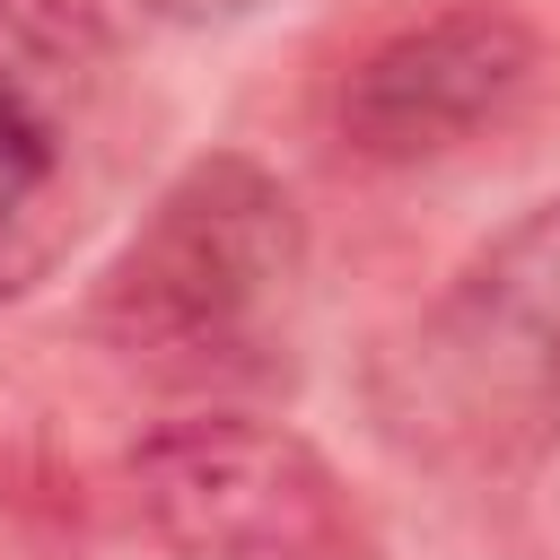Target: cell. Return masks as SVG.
Masks as SVG:
<instances>
[{
    "mask_svg": "<svg viewBox=\"0 0 560 560\" xmlns=\"http://www.w3.org/2000/svg\"><path fill=\"white\" fill-rule=\"evenodd\" d=\"M306 262L298 201L254 158L184 166L96 280V332L131 359H236L271 332Z\"/></svg>",
    "mask_w": 560,
    "mask_h": 560,
    "instance_id": "1",
    "label": "cell"
},
{
    "mask_svg": "<svg viewBox=\"0 0 560 560\" xmlns=\"http://www.w3.org/2000/svg\"><path fill=\"white\" fill-rule=\"evenodd\" d=\"M131 499L184 560H324L341 542L332 472L271 420H166L131 446Z\"/></svg>",
    "mask_w": 560,
    "mask_h": 560,
    "instance_id": "2",
    "label": "cell"
},
{
    "mask_svg": "<svg viewBox=\"0 0 560 560\" xmlns=\"http://www.w3.org/2000/svg\"><path fill=\"white\" fill-rule=\"evenodd\" d=\"M542 70V44L516 9H438L402 35H385L376 52L350 61L341 79V140L376 166H420L464 149L472 131H490Z\"/></svg>",
    "mask_w": 560,
    "mask_h": 560,
    "instance_id": "3",
    "label": "cell"
},
{
    "mask_svg": "<svg viewBox=\"0 0 560 560\" xmlns=\"http://www.w3.org/2000/svg\"><path fill=\"white\" fill-rule=\"evenodd\" d=\"M438 341L490 394H560V201L525 210L446 298Z\"/></svg>",
    "mask_w": 560,
    "mask_h": 560,
    "instance_id": "4",
    "label": "cell"
},
{
    "mask_svg": "<svg viewBox=\"0 0 560 560\" xmlns=\"http://www.w3.org/2000/svg\"><path fill=\"white\" fill-rule=\"evenodd\" d=\"M52 158H61L52 114H44V96L26 88V70H9V52H0V219L26 210V201L52 184Z\"/></svg>",
    "mask_w": 560,
    "mask_h": 560,
    "instance_id": "5",
    "label": "cell"
},
{
    "mask_svg": "<svg viewBox=\"0 0 560 560\" xmlns=\"http://www.w3.org/2000/svg\"><path fill=\"white\" fill-rule=\"evenodd\" d=\"M149 9H166V18H236L254 0H149Z\"/></svg>",
    "mask_w": 560,
    "mask_h": 560,
    "instance_id": "6",
    "label": "cell"
}]
</instances>
